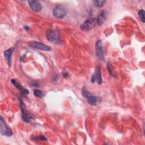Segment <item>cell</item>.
I'll list each match as a JSON object with an SVG mask.
<instances>
[{"label":"cell","instance_id":"cell-1","mask_svg":"<svg viewBox=\"0 0 145 145\" xmlns=\"http://www.w3.org/2000/svg\"><path fill=\"white\" fill-rule=\"evenodd\" d=\"M46 37L49 42L54 44L59 45L62 42L61 35L56 29L51 28L48 29L46 32Z\"/></svg>","mask_w":145,"mask_h":145},{"label":"cell","instance_id":"cell-2","mask_svg":"<svg viewBox=\"0 0 145 145\" xmlns=\"http://www.w3.org/2000/svg\"><path fill=\"white\" fill-rule=\"evenodd\" d=\"M0 133L2 135L6 137H10L12 135V132L11 129L7 125L2 116L0 118Z\"/></svg>","mask_w":145,"mask_h":145},{"label":"cell","instance_id":"cell-3","mask_svg":"<svg viewBox=\"0 0 145 145\" xmlns=\"http://www.w3.org/2000/svg\"><path fill=\"white\" fill-rule=\"evenodd\" d=\"M53 14L56 18L58 19H62L66 15L67 11L66 8L63 6L61 5H58L53 8Z\"/></svg>","mask_w":145,"mask_h":145},{"label":"cell","instance_id":"cell-4","mask_svg":"<svg viewBox=\"0 0 145 145\" xmlns=\"http://www.w3.org/2000/svg\"><path fill=\"white\" fill-rule=\"evenodd\" d=\"M96 19L95 18H92L86 20L81 25L80 28L84 31H89L93 29L96 25Z\"/></svg>","mask_w":145,"mask_h":145},{"label":"cell","instance_id":"cell-5","mask_svg":"<svg viewBox=\"0 0 145 145\" xmlns=\"http://www.w3.org/2000/svg\"><path fill=\"white\" fill-rule=\"evenodd\" d=\"M82 93L83 96L87 99V101L90 105H96L97 104L98 101V98L91 95L86 87H83L82 89Z\"/></svg>","mask_w":145,"mask_h":145},{"label":"cell","instance_id":"cell-6","mask_svg":"<svg viewBox=\"0 0 145 145\" xmlns=\"http://www.w3.org/2000/svg\"><path fill=\"white\" fill-rule=\"evenodd\" d=\"M20 108L22 110V119L24 121L27 123L31 122L33 120V116L31 114L28 113L25 109V106L23 103V101L20 99Z\"/></svg>","mask_w":145,"mask_h":145},{"label":"cell","instance_id":"cell-7","mask_svg":"<svg viewBox=\"0 0 145 145\" xmlns=\"http://www.w3.org/2000/svg\"><path fill=\"white\" fill-rule=\"evenodd\" d=\"M95 50H96V54L97 57L100 60H104V55L103 49V45H102V41L101 40H98L95 44Z\"/></svg>","mask_w":145,"mask_h":145},{"label":"cell","instance_id":"cell-8","mask_svg":"<svg viewBox=\"0 0 145 145\" xmlns=\"http://www.w3.org/2000/svg\"><path fill=\"white\" fill-rule=\"evenodd\" d=\"M91 82L92 83H95L96 82L98 84H101L102 83V78L101 74V69L100 66H97L96 69L92 75Z\"/></svg>","mask_w":145,"mask_h":145},{"label":"cell","instance_id":"cell-9","mask_svg":"<svg viewBox=\"0 0 145 145\" xmlns=\"http://www.w3.org/2000/svg\"><path fill=\"white\" fill-rule=\"evenodd\" d=\"M29 45L34 48L40 49L42 50L49 51L50 50V48L41 42H37V41H32L29 42Z\"/></svg>","mask_w":145,"mask_h":145},{"label":"cell","instance_id":"cell-10","mask_svg":"<svg viewBox=\"0 0 145 145\" xmlns=\"http://www.w3.org/2000/svg\"><path fill=\"white\" fill-rule=\"evenodd\" d=\"M107 17H108V13H107V12L106 11H104V10L101 11L99 13V14L97 15V17L96 18L97 24L98 25L103 24L106 20Z\"/></svg>","mask_w":145,"mask_h":145},{"label":"cell","instance_id":"cell-11","mask_svg":"<svg viewBox=\"0 0 145 145\" xmlns=\"http://www.w3.org/2000/svg\"><path fill=\"white\" fill-rule=\"evenodd\" d=\"M11 83H12L17 89H18L20 91V93H22V95L23 96H26L27 94H28V93H29L28 90L27 89H25V88H23V86H22L20 83H19L18 82L16 81L15 79H11Z\"/></svg>","mask_w":145,"mask_h":145},{"label":"cell","instance_id":"cell-12","mask_svg":"<svg viewBox=\"0 0 145 145\" xmlns=\"http://www.w3.org/2000/svg\"><path fill=\"white\" fill-rule=\"evenodd\" d=\"M30 8L35 12H39L41 10V5L39 2L37 1H28Z\"/></svg>","mask_w":145,"mask_h":145},{"label":"cell","instance_id":"cell-13","mask_svg":"<svg viewBox=\"0 0 145 145\" xmlns=\"http://www.w3.org/2000/svg\"><path fill=\"white\" fill-rule=\"evenodd\" d=\"M14 49L12 48H10L5 51L4 52V57L5 58V59L7 63V65L9 66V67L11 66V56L12 53L13 52Z\"/></svg>","mask_w":145,"mask_h":145},{"label":"cell","instance_id":"cell-14","mask_svg":"<svg viewBox=\"0 0 145 145\" xmlns=\"http://www.w3.org/2000/svg\"><path fill=\"white\" fill-rule=\"evenodd\" d=\"M144 14H145V12L143 10H140L138 11V16L139 18H140L141 22L142 23H144L145 22V17H144Z\"/></svg>","mask_w":145,"mask_h":145},{"label":"cell","instance_id":"cell-15","mask_svg":"<svg viewBox=\"0 0 145 145\" xmlns=\"http://www.w3.org/2000/svg\"><path fill=\"white\" fill-rule=\"evenodd\" d=\"M105 1L104 0H97V1H93V3L95 6L97 7H101L104 6V5L105 3Z\"/></svg>","mask_w":145,"mask_h":145},{"label":"cell","instance_id":"cell-16","mask_svg":"<svg viewBox=\"0 0 145 145\" xmlns=\"http://www.w3.org/2000/svg\"><path fill=\"white\" fill-rule=\"evenodd\" d=\"M107 69L108 70V72H109V74L112 75V76H115V73L114 71L113 70V69L112 67V66L111 65L110 63L109 62H107Z\"/></svg>","mask_w":145,"mask_h":145},{"label":"cell","instance_id":"cell-17","mask_svg":"<svg viewBox=\"0 0 145 145\" xmlns=\"http://www.w3.org/2000/svg\"><path fill=\"white\" fill-rule=\"evenodd\" d=\"M33 93L36 97H42L44 96V92L42 91L39 89H35Z\"/></svg>","mask_w":145,"mask_h":145},{"label":"cell","instance_id":"cell-18","mask_svg":"<svg viewBox=\"0 0 145 145\" xmlns=\"http://www.w3.org/2000/svg\"><path fill=\"white\" fill-rule=\"evenodd\" d=\"M34 139H35V140H39V141H46L47 140V139L44 135H40V136L35 137Z\"/></svg>","mask_w":145,"mask_h":145}]
</instances>
